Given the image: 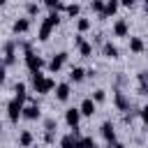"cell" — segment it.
Instances as JSON below:
<instances>
[{"label": "cell", "instance_id": "cell-14", "mask_svg": "<svg viewBox=\"0 0 148 148\" xmlns=\"http://www.w3.org/2000/svg\"><path fill=\"white\" fill-rule=\"evenodd\" d=\"M118 7H120V0H106V7H104V14H102L99 18H109V16H116V12H118Z\"/></svg>", "mask_w": 148, "mask_h": 148}, {"label": "cell", "instance_id": "cell-2", "mask_svg": "<svg viewBox=\"0 0 148 148\" xmlns=\"http://www.w3.org/2000/svg\"><path fill=\"white\" fill-rule=\"evenodd\" d=\"M23 106H25V97H12L9 102H7V118H9V123H18V118H23Z\"/></svg>", "mask_w": 148, "mask_h": 148}, {"label": "cell", "instance_id": "cell-38", "mask_svg": "<svg viewBox=\"0 0 148 148\" xmlns=\"http://www.w3.org/2000/svg\"><path fill=\"white\" fill-rule=\"evenodd\" d=\"M5 2H7V0H0V5H5Z\"/></svg>", "mask_w": 148, "mask_h": 148}, {"label": "cell", "instance_id": "cell-26", "mask_svg": "<svg viewBox=\"0 0 148 148\" xmlns=\"http://www.w3.org/2000/svg\"><path fill=\"white\" fill-rule=\"evenodd\" d=\"M49 25H53V28H58V23H60V12H49V16L44 18Z\"/></svg>", "mask_w": 148, "mask_h": 148}, {"label": "cell", "instance_id": "cell-24", "mask_svg": "<svg viewBox=\"0 0 148 148\" xmlns=\"http://www.w3.org/2000/svg\"><path fill=\"white\" fill-rule=\"evenodd\" d=\"M76 30H79V32H88V30H90V18L79 16V18H76Z\"/></svg>", "mask_w": 148, "mask_h": 148}, {"label": "cell", "instance_id": "cell-11", "mask_svg": "<svg viewBox=\"0 0 148 148\" xmlns=\"http://www.w3.org/2000/svg\"><path fill=\"white\" fill-rule=\"evenodd\" d=\"M12 30H14V35H25L30 30V18H16L12 23Z\"/></svg>", "mask_w": 148, "mask_h": 148}, {"label": "cell", "instance_id": "cell-35", "mask_svg": "<svg viewBox=\"0 0 148 148\" xmlns=\"http://www.w3.org/2000/svg\"><path fill=\"white\" fill-rule=\"evenodd\" d=\"M134 2H136V0H120L123 7H134Z\"/></svg>", "mask_w": 148, "mask_h": 148}, {"label": "cell", "instance_id": "cell-9", "mask_svg": "<svg viewBox=\"0 0 148 148\" xmlns=\"http://www.w3.org/2000/svg\"><path fill=\"white\" fill-rule=\"evenodd\" d=\"M81 116H83V113H81V109H74V106H72V109H67V111H65V123H67L69 127H79Z\"/></svg>", "mask_w": 148, "mask_h": 148}, {"label": "cell", "instance_id": "cell-32", "mask_svg": "<svg viewBox=\"0 0 148 148\" xmlns=\"http://www.w3.org/2000/svg\"><path fill=\"white\" fill-rule=\"evenodd\" d=\"M139 118H141V123H143V125H148V104H143V106H141Z\"/></svg>", "mask_w": 148, "mask_h": 148}, {"label": "cell", "instance_id": "cell-1", "mask_svg": "<svg viewBox=\"0 0 148 148\" xmlns=\"http://www.w3.org/2000/svg\"><path fill=\"white\" fill-rule=\"evenodd\" d=\"M30 83H32L35 92H39V95H49V92H51V90H56V86H58L51 76H44V74H42V69L30 72Z\"/></svg>", "mask_w": 148, "mask_h": 148}, {"label": "cell", "instance_id": "cell-17", "mask_svg": "<svg viewBox=\"0 0 148 148\" xmlns=\"http://www.w3.org/2000/svg\"><path fill=\"white\" fill-rule=\"evenodd\" d=\"M130 51L132 53H143L146 51V44L141 37H130Z\"/></svg>", "mask_w": 148, "mask_h": 148}, {"label": "cell", "instance_id": "cell-21", "mask_svg": "<svg viewBox=\"0 0 148 148\" xmlns=\"http://www.w3.org/2000/svg\"><path fill=\"white\" fill-rule=\"evenodd\" d=\"M65 14H67V16H72V18H79V14H81V5H79V2L67 5V7H65Z\"/></svg>", "mask_w": 148, "mask_h": 148}, {"label": "cell", "instance_id": "cell-19", "mask_svg": "<svg viewBox=\"0 0 148 148\" xmlns=\"http://www.w3.org/2000/svg\"><path fill=\"white\" fill-rule=\"evenodd\" d=\"M86 74H88V72H86L83 67H72V72H69V81H72V83H81V81L86 79Z\"/></svg>", "mask_w": 148, "mask_h": 148}, {"label": "cell", "instance_id": "cell-30", "mask_svg": "<svg viewBox=\"0 0 148 148\" xmlns=\"http://www.w3.org/2000/svg\"><path fill=\"white\" fill-rule=\"evenodd\" d=\"M14 92H16V97H25V99H28V92H25V83H23V81H18V83L14 86Z\"/></svg>", "mask_w": 148, "mask_h": 148}, {"label": "cell", "instance_id": "cell-39", "mask_svg": "<svg viewBox=\"0 0 148 148\" xmlns=\"http://www.w3.org/2000/svg\"><path fill=\"white\" fill-rule=\"evenodd\" d=\"M143 2H146V0H143Z\"/></svg>", "mask_w": 148, "mask_h": 148}, {"label": "cell", "instance_id": "cell-10", "mask_svg": "<svg viewBox=\"0 0 148 148\" xmlns=\"http://www.w3.org/2000/svg\"><path fill=\"white\" fill-rule=\"evenodd\" d=\"M113 104L118 106V111H127V109H130V97H127L123 90H116V95H113Z\"/></svg>", "mask_w": 148, "mask_h": 148}, {"label": "cell", "instance_id": "cell-22", "mask_svg": "<svg viewBox=\"0 0 148 148\" xmlns=\"http://www.w3.org/2000/svg\"><path fill=\"white\" fill-rule=\"evenodd\" d=\"M44 7H46L49 12H60V9H65L62 0H44Z\"/></svg>", "mask_w": 148, "mask_h": 148}, {"label": "cell", "instance_id": "cell-34", "mask_svg": "<svg viewBox=\"0 0 148 148\" xmlns=\"http://www.w3.org/2000/svg\"><path fill=\"white\" fill-rule=\"evenodd\" d=\"M44 141H46V143H53V141H56V132H49V130H46V134H44Z\"/></svg>", "mask_w": 148, "mask_h": 148}, {"label": "cell", "instance_id": "cell-12", "mask_svg": "<svg viewBox=\"0 0 148 148\" xmlns=\"http://www.w3.org/2000/svg\"><path fill=\"white\" fill-rule=\"evenodd\" d=\"M113 35H116V37H127V35H130V23H127L125 18H118V21L113 23Z\"/></svg>", "mask_w": 148, "mask_h": 148}, {"label": "cell", "instance_id": "cell-25", "mask_svg": "<svg viewBox=\"0 0 148 148\" xmlns=\"http://www.w3.org/2000/svg\"><path fill=\"white\" fill-rule=\"evenodd\" d=\"M76 148H97V143H95V139H92V136H81Z\"/></svg>", "mask_w": 148, "mask_h": 148}, {"label": "cell", "instance_id": "cell-29", "mask_svg": "<svg viewBox=\"0 0 148 148\" xmlns=\"http://www.w3.org/2000/svg\"><path fill=\"white\" fill-rule=\"evenodd\" d=\"M92 99H95L97 104H102V102H106V90H102V88H97V90H92Z\"/></svg>", "mask_w": 148, "mask_h": 148}, {"label": "cell", "instance_id": "cell-16", "mask_svg": "<svg viewBox=\"0 0 148 148\" xmlns=\"http://www.w3.org/2000/svg\"><path fill=\"white\" fill-rule=\"evenodd\" d=\"M51 32H53V25H49L46 21H42V25H39V32H37V39H39V42H46V39L51 37Z\"/></svg>", "mask_w": 148, "mask_h": 148}, {"label": "cell", "instance_id": "cell-23", "mask_svg": "<svg viewBox=\"0 0 148 148\" xmlns=\"http://www.w3.org/2000/svg\"><path fill=\"white\" fill-rule=\"evenodd\" d=\"M104 7H106V0H90V9L95 12V14H104Z\"/></svg>", "mask_w": 148, "mask_h": 148}, {"label": "cell", "instance_id": "cell-4", "mask_svg": "<svg viewBox=\"0 0 148 148\" xmlns=\"http://www.w3.org/2000/svg\"><path fill=\"white\" fill-rule=\"evenodd\" d=\"M23 118H25V120H39V118H42L39 104H37V102H28V104L23 106Z\"/></svg>", "mask_w": 148, "mask_h": 148}, {"label": "cell", "instance_id": "cell-13", "mask_svg": "<svg viewBox=\"0 0 148 148\" xmlns=\"http://www.w3.org/2000/svg\"><path fill=\"white\" fill-rule=\"evenodd\" d=\"M69 95H72L69 83H58V86H56V99H58V102H67Z\"/></svg>", "mask_w": 148, "mask_h": 148}, {"label": "cell", "instance_id": "cell-37", "mask_svg": "<svg viewBox=\"0 0 148 148\" xmlns=\"http://www.w3.org/2000/svg\"><path fill=\"white\" fill-rule=\"evenodd\" d=\"M143 9H146V14H148V0H146V2H143Z\"/></svg>", "mask_w": 148, "mask_h": 148}, {"label": "cell", "instance_id": "cell-6", "mask_svg": "<svg viewBox=\"0 0 148 148\" xmlns=\"http://www.w3.org/2000/svg\"><path fill=\"white\" fill-rule=\"evenodd\" d=\"M79 109H81V113H83L86 118H92V116L97 113V102H95L92 97H86V99L79 104Z\"/></svg>", "mask_w": 148, "mask_h": 148}, {"label": "cell", "instance_id": "cell-33", "mask_svg": "<svg viewBox=\"0 0 148 148\" xmlns=\"http://www.w3.org/2000/svg\"><path fill=\"white\" fill-rule=\"evenodd\" d=\"M83 42H86V39H83V32H76V35H74V46L79 49V46H81Z\"/></svg>", "mask_w": 148, "mask_h": 148}, {"label": "cell", "instance_id": "cell-3", "mask_svg": "<svg viewBox=\"0 0 148 148\" xmlns=\"http://www.w3.org/2000/svg\"><path fill=\"white\" fill-rule=\"evenodd\" d=\"M23 62H25V67H28L30 72H37V69H42V67H44V58H42V56H37L35 51H28V53L23 56Z\"/></svg>", "mask_w": 148, "mask_h": 148}, {"label": "cell", "instance_id": "cell-20", "mask_svg": "<svg viewBox=\"0 0 148 148\" xmlns=\"http://www.w3.org/2000/svg\"><path fill=\"white\" fill-rule=\"evenodd\" d=\"M79 146V139L69 132V134H65L62 139H60V148H76Z\"/></svg>", "mask_w": 148, "mask_h": 148}, {"label": "cell", "instance_id": "cell-28", "mask_svg": "<svg viewBox=\"0 0 148 148\" xmlns=\"http://www.w3.org/2000/svg\"><path fill=\"white\" fill-rule=\"evenodd\" d=\"M25 14H28V18L37 16V14H39V5H37V2H28V5H25Z\"/></svg>", "mask_w": 148, "mask_h": 148}, {"label": "cell", "instance_id": "cell-18", "mask_svg": "<svg viewBox=\"0 0 148 148\" xmlns=\"http://www.w3.org/2000/svg\"><path fill=\"white\" fill-rule=\"evenodd\" d=\"M102 51H104V58H109V60H116V58H118V46L111 44V42H104Z\"/></svg>", "mask_w": 148, "mask_h": 148}, {"label": "cell", "instance_id": "cell-31", "mask_svg": "<svg viewBox=\"0 0 148 148\" xmlns=\"http://www.w3.org/2000/svg\"><path fill=\"white\" fill-rule=\"evenodd\" d=\"M56 127H58V123H56L53 118H46V120H44V130H49V132H56Z\"/></svg>", "mask_w": 148, "mask_h": 148}, {"label": "cell", "instance_id": "cell-7", "mask_svg": "<svg viewBox=\"0 0 148 148\" xmlns=\"http://www.w3.org/2000/svg\"><path fill=\"white\" fill-rule=\"evenodd\" d=\"M65 62H67V53H65V51H60V53H56V56L49 60V69L56 74V72H60V69H62V65H65Z\"/></svg>", "mask_w": 148, "mask_h": 148}, {"label": "cell", "instance_id": "cell-27", "mask_svg": "<svg viewBox=\"0 0 148 148\" xmlns=\"http://www.w3.org/2000/svg\"><path fill=\"white\" fill-rule=\"evenodd\" d=\"M79 53H81V58H90V56H92V44H90V42H83V44L79 46Z\"/></svg>", "mask_w": 148, "mask_h": 148}, {"label": "cell", "instance_id": "cell-15", "mask_svg": "<svg viewBox=\"0 0 148 148\" xmlns=\"http://www.w3.org/2000/svg\"><path fill=\"white\" fill-rule=\"evenodd\" d=\"M32 141H35V136H32L30 130H23V132L18 134V146H21V148H30Z\"/></svg>", "mask_w": 148, "mask_h": 148}, {"label": "cell", "instance_id": "cell-36", "mask_svg": "<svg viewBox=\"0 0 148 148\" xmlns=\"http://www.w3.org/2000/svg\"><path fill=\"white\" fill-rule=\"evenodd\" d=\"M106 148H125V146H123V143H116V141H113V143H106Z\"/></svg>", "mask_w": 148, "mask_h": 148}, {"label": "cell", "instance_id": "cell-8", "mask_svg": "<svg viewBox=\"0 0 148 148\" xmlns=\"http://www.w3.org/2000/svg\"><path fill=\"white\" fill-rule=\"evenodd\" d=\"M14 51H16V44H14V42H5V58H2V65H5V67H12V65H14V60H16V58H14V56H16Z\"/></svg>", "mask_w": 148, "mask_h": 148}, {"label": "cell", "instance_id": "cell-5", "mask_svg": "<svg viewBox=\"0 0 148 148\" xmlns=\"http://www.w3.org/2000/svg\"><path fill=\"white\" fill-rule=\"evenodd\" d=\"M99 134L104 136L106 143H113V141H116V127H113V123H111V120H104V123L99 125Z\"/></svg>", "mask_w": 148, "mask_h": 148}]
</instances>
